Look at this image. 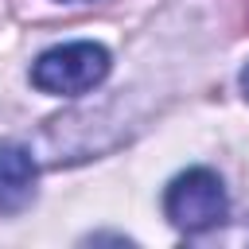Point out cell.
Returning <instances> with one entry per match:
<instances>
[{
  "label": "cell",
  "instance_id": "7a4b0ae2",
  "mask_svg": "<svg viewBox=\"0 0 249 249\" xmlns=\"http://www.w3.org/2000/svg\"><path fill=\"white\" fill-rule=\"evenodd\" d=\"M163 214L187 237L222 226L226 214H230V198H226L222 179L210 167H187V171H179L167 183V191H163Z\"/></svg>",
  "mask_w": 249,
  "mask_h": 249
},
{
  "label": "cell",
  "instance_id": "6da1fadb",
  "mask_svg": "<svg viewBox=\"0 0 249 249\" xmlns=\"http://www.w3.org/2000/svg\"><path fill=\"white\" fill-rule=\"evenodd\" d=\"M109 74V51L93 39H74L43 51L31 62V86L51 97H78L101 86Z\"/></svg>",
  "mask_w": 249,
  "mask_h": 249
},
{
  "label": "cell",
  "instance_id": "5b68a950",
  "mask_svg": "<svg viewBox=\"0 0 249 249\" xmlns=\"http://www.w3.org/2000/svg\"><path fill=\"white\" fill-rule=\"evenodd\" d=\"M62 4H78V0H62Z\"/></svg>",
  "mask_w": 249,
  "mask_h": 249
},
{
  "label": "cell",
  "instance_id": "277c9868",
  "mask_svg": "<svg viewBox=\"0 0 249 249\" xmlns=\"http://www.w3.org/2000/svg\"><path fill=\"white\" fill-rule=\"evenodd\" d=\"M237 86H241V93H245V101H249V62L241 66V74H237Z\"/></svg>",
  "mask_w": 249,
  "mask_h": 249
},
{
  "label": "cell",
  "instance_id": "3957f363",
  "mask_svg": "<svg viewBox=\"0 0 249 249\" xmlns=\"http://www.w3.org/2000/svg\"><path fill=\"white\" fill-rule=\"evenodd\" d=\"M39 183V167L23 144H0V214H19L31 206Z\"/></svg>",
  "mask_w": 249,
  "mask_h": 249
}]
</instances>
